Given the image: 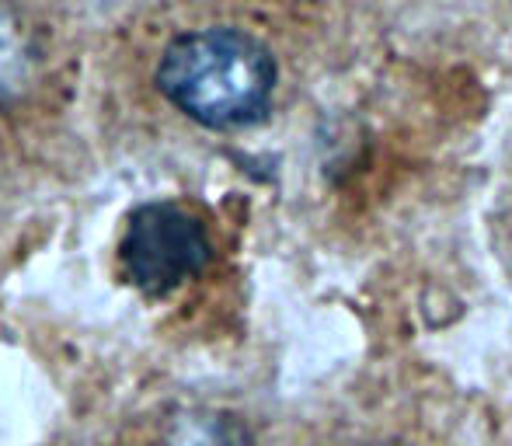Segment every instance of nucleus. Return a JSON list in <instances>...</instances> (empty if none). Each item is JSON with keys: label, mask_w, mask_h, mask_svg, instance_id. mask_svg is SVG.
<instances>
[{"label": "nucleus", "mask_w": 512, "mask_h": 446, "mask_svg": "<svg viewBox=\"0 0 512 446\" xmlns=\"http://www.w3.org/2000/svg\"><path fill=\"white\" fill-rule=\"evenodd\" d=\"M154 84L164 102L196 126L234 133L269 115L279 63L258 35L234 25H206L164 42Z\"/></svg>", "instance_id": "1"}, {"label": "nucleus", "mask_w": 512, "mask_h": 446, "mask_svg": "<svg viewBox=\"0 0 512 446\" xmlns=\"http://www.w3.org/2000/svg\"><path fill=\"white\" fill-rule=\"evenodd\" d=\"M213 262V241L206 223L182 203L150 199L126 220L119 241L122 276L150 300H164L189 279L203 276Z\"/></svg>", "instance_id": "2"}, {"label": "nucleus", "mask_w": 512, "mask_h": 446, "mask_svg": "<svg viewBox=\"0 0 512 446\" xmlns=\"http://www.w3.org/2000/svg\"><path fill=\"white\" fill-rule=\"evenodd\" d=\"M164 446H251V433L241 419L216 408H185L171 419Z\"/></svg>", "instance_id": "3"}, {"label": "nucleus", "mask_w": 512, "mask_h": 446, "mask_svg": "<svg viewBox=\"0 0 512 446\" xmlns=\"http://www.w3.org/2000/svg\"><path fill=\"white\" fill-rule=\"evenodd\" d=\"M14 70H18V56H14L7 35L0 32V95H4V91L14 84Z\"/></svg>", "instance_id": "4"}]
</instances>
